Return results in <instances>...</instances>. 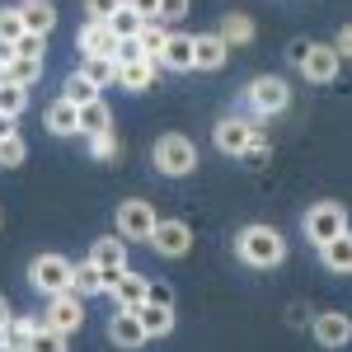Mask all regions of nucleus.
Listing matches in <instances>:
<instances>
[{
	"label": "nucleus",
	"instance_id": "12",
	"mask_svg": "<svg viewBox=\"0 0 352 352\" xmlns=\"http://www.w3.org/2000/svg\"><path fill=\"white\" fill-rule=\"evenodd\" d=\"M118 33H113L104 19H85L80 33H76V47H80V56H118Z\"/></svg>",
	"mask_w": 352,
	"mask_h": 352
},
{
	"label": "nucleus",
	"instance_id": "21",
	"mask_svg": "<svg viewBox=\"0 0 352 352\" xmlns=\"http://www.w3.org/2000/svg\"><path fill=\"white\" fill-rule=\"evenodd\" d=\"M320 263H324L329 272H338V277H352V230L320 249Z\"/></svg>",
	"mask_w": 352,
	"mask_h": 352
},
{
	"label": "nucleus",
	"instance_id": "25",
	"mask_svg": "<svg viewBox=\"0 0 352 352\" xmlns=\"http://www.w3.org/2000/svg\"><path fill=\"white\" fill-rule=\"evenodd\" d=\"M80 76H89V85H99V89H109V85H118V61L113 56H80Z\"/></svg>",
	"mask_w": 352,
	"mask_h": 352
},
{
	"label": "nucleus",
	"instance_id": "4",
	"mask_svg": "<svg viewBox=\"0 0 352 352\" xmlns=\"http://www.w3.org/2000/svg\"><path fill=\"white\" fill-rule=\"evenodd\" d=\"M244 99H249L254 118H277V113L292 109V85L282 76H254L244 85Z\"/></svg>",
	"mask_w": 352,
	"mask_h": 352
},
{
	"label": "nucleus",
	"instance_id": "15",
	"mask_svg": "<svg viewBox=\"0 0 352 352\" xmlns=\"http://www.w3.org/2000/svg\"><path fill=\"white\" fill-rule=\"evenodd\" d=\"M14 10H19V19H24L28 33L52 38V28H56V5H52V0H19Z\"/></svg>",
	"mask_w": 352,
	"mask_h": 352
},
{
	"label": "nucleus",
	"instance_id": "28",
	"mask_svg": "<svg viewBox=\"0 0 352 352\" xmlns=\"http://www.w3.org/2000/svg\"><path fill=\"white\" fill-rule=\"evenodd\" d=\"M61 99H71L76 109H85V104H94V99H104L99 94V85H89V76H66V85H61Z\"/></svg>",
	"mask_w": 352,
	"mask_h": 352
},
{
	"label": "nucleus",
	"instance_id": "30",
	"mask_svg": "<svg viewBox=\"0 0 352 352\" xmlns=\"http://www.w3.org/2000/svg\"><path fill=\"white\" fill-rule=\"evenodd\" d=\"M28 28L19 19V10H10V5H0V52H14V43L24 38Z\"/></svg>",
	"mask_w": 352,
	"mask_h": 352
},
{
	"label": "nucleus",
	"instance_id": "37",
	"mask_svg": "<svg viewBox=\"0 0 352 352\" xmlns=\"http://www.w3.org/2000/svg\"><path fill=\"white\" fill-rule=\"evenodd\" d=\"M122 146H118V132H99V136H89V155L94 160H113Z\"/></svg>",
	"mask_w": 352,
	"mask_h": 352
},
{
	"label": "nucleus",
	"instance_id": "11",
	"mask_svg": "<svg viewBox=\"0 0 352 352\" xmlns=\"http://www.w3.org/2000/svg\"><path fill=\"white\" fill-rule=\"evenodd\" d=\"M310 333H315V343L329 348V352L348 348L352 343V315H343V310H320L315 324H310Z\"/></svg>",
	"mask_w": 352,
	"mask_h": 352
},
{
	"label": "nucleus",
	"instance_id": "48",
	"mask_svg": "<svg viewBox=\"0 0 352 352\" xmlns=\"http://www.w3.org/2000/svg\"><path fill=\"white\" fill-rule=\"evenodd\" d=\"M0 348H5V324H0Z\"/></svg>",
	"mask_w": 352,
	"mask_h": 352
},
{
	"label": "nucleus",
	"instance_id": "43",
	"mask_svg": "<svg viewBox=\"0 0 352 352\" xmlns=\"http://www.w3.org/2000/svg\"><path fill=\"white\" fill-rule=\"evenodd\" d=\"M141 19H160V0H127Z\"/></svg>",
	"mask_w": 352,
	"mask_h": 352
},
{
	"label": "nucleus",
	"instance_id": "39",
	"mask_svg": "<svg viewBox=\"0 0 352 352\" xmlns=\"http://www.w3.org/2000/svg\"><path fill=\"white\" fill-rule=\"evenodd\" d=\"M43 47H47V38H38V33H24V38L14 43V52H10V56H33V61H43Z\"/></svg>",
	"mask_w": 352,
	"mask_h": 352
},
{
	"label": "nucleus",
	"instance_id": "41",
	"mask_svg": "<svg viewBox=\"0 0 352 352\" xmlns=\"http://www.w3.org/2000/svg\"><path fill=\"white\" fill-rule=\"evenodd\" d=\"M188 14V0H160V24H179Z\"/></svg>",
	"mask_w": 352,
	"mask_h": 352
},
{
	"label": "nucleus",
	"instance_id": "3",
	"mask_svg": "<svg viewBox=\"0 0 352 352\" xmlns=\"http://www.w3.org/2000/svg\"><path fill=\"white\" fill-rule=\"evenodd\" d=\"M71 277H76V263L71 258H61V254H38L33 263H28V282H33V292L38 296H66L71 292Z\"/></svg>",
	"mask_w": 352,
	"mask_h": 352
},
{
	"label": "nucleus",
	"instance_id": "23",
	"mask_svg": "<svg viewBox=\"0 0 352 352\" xmlns=\"http://www.w3.org/2000/svg\"><path fill=\"white\" fill-rule=\"evenodd\" d=\"M71 292L76 296H104V268L94 258H80L76 263V277H71Z\"/></svg>",
	"mask_w": 352,
	"mask_h": 352
},
{
	"label": "nucleus",
	"instance_id": "14",
	"mask_svg": "<svg viewBox=\"0 0 352 352\" xmlns=\"http://www.w3.org/2000/svg\"><path fill=\"white\" fill-rule=\"evenodd\" d=\"M109 338L118 343V348L136 352L146 338H151V333H146V324H141V315H136V310H118V315L109 320Z\"/></svg>",
	"mask_w": 352,
	"mask_h": 352
},
{
	"label": "nucleus",
	"instance_id": "40",
	"mask_svg": "<svg viewBox=\"0 0 352 352\" xmlns=\"http://www.w3.org/2000/svg\"><path fill=\"white\" fill-rule=\"evenodd\" d=\"M113 61H118V66H132V61H151V56L141 52V43H136V38H122V43H118V56H113Z\"/></svg>",
	"mask_w": 352,
	"mask_h": 352
},
{
	"label": "nucleus",
	"instance_id": "7",
	"mask_svg": "<svg viewBox=\"0 0 352 352\" xmlns=\"http://www.w3.org/2000/svg\"><path fill=\"white\" fill-rule=\"evenodd\" d=\"M155 226H160V217H155V207L146 202V197H127V202H118V235L127 244H151V235H155Z\"/></svg>",
	"mask_w": 352,
	"mask_h": 352
},
{
	"label": "nucleus",
	"instance_id": "13",
	"mask_svg": "<svg viewBox=\"0 0 352 352\" xmlns=\"http://www.w3.org/2000/svg\"><path fill=\"white\" fill-rule=\"evenodd\" d=\"M160 71H197V33H169L160 52Z\"/></svg>",
	"mask_w": 352,
	"mask_h": 352
},
{
	"label": "nucleus",
	"instance_id": "9",
	"mask_svg": "<svg viewBox=\"0 0 352 352\" xmlns=\"http://www.w3.org/2000/svg\"><path fill=\"white\" fill-rule=\"evenodd\" d=\"M338 71H343V56H338L333 43H315V47L305 52V61H300V76L310 85H333Z\"/></svg>",
	"mask_w": 352,
	"mask_h": 352
},
{
	"label": "nucleus",
	"instance_id": "17",
	"mask_svg": "<svg viewBox=\"0 0 352 352\" xmlns=\"http://www.w3.org/2000/svg\"><path fill=\"white\" fill-rule=\"evenodd\" d=\"M160 76V61H132V66H118V85L127 94H146Z\"/></svg>",
	"mask_w": 352,
	"mask_h": 352
},
{
	"label": "nucleus",
	"instance_id": "36",
	"mask_svg": "<svg viewBox=\"0 0 352 352\" xmlns=\"http://www.w3.org/2000/svg\"><path fill=\"white\" fill-rule=\"evenodd\" d=\"M272 160V146H268V136H254V146L240 155V164L244 169H263V164Z\"/></svg>",
	"mask_w": 352,
	"mask_h": 352
},
{
	"label": "nucleus",
	"instance_id": "20",
	"mask_svg": "<svg viewBox=\"0 0 352 352\" xmlns=\"http://www.w3.org/2000/svg\"><path fill=\"white\" fill-rule=\"evenodd\" d=\"M113 296H118V310H141V305L151 300V277H141V272H132V268H127L122 287H118Z\"/></svg>",
	"mask_w": 352,
	"mask_h": 352
},
{
	"label": "nucleus",
	"instance_id": "31",
	"mask_svg": "<svg viewBox=\"0 0 352 352\" xmlns=\"http://www.w3.org/2000/svg\"><path fill=\"white\" fill-rule=\"evenodd\" d=\"M136 43H141V52L151 56V61H160L164 43H169V28H164L160 19H151V24H141V33H136Z\"/></svg>",
	"mask_w": 352,
	"mask_h": 352
},
{
	"label": "nucleus",
	"instance_id": "26",
	"mask_svg": "<svg viewBox=\"0 0 352 352\" xmlns=\"http://www.w3.org/2000/svg\"><path fill=\"white\" fill-rule=\"evenodd\" d=\"M43 329V320H33V315H14L10 324H5V343L14 352H28V343H33V333Z\"/></svg>",
	"mask_w": 352,
	"mask_h": 352
},
{
	"label": "nucleus",
	"instance_id": "8",
	"mask_svg": "<svg viewBox=\"0 0 352 352\" xmlns=\"http://www.w3.org/2000/svg\"><path fill=\"white\" fill-rule=\"evenodd\" d=\"M43 324L71 338L76 329H85V296H76V292H66V296H52V300H47V310H43Z\"/></svg>",
	"mask_w": 352,
	"mask_h": 352
},
{
	"label": "nucleus",
	"instance_id": "49",
	"mask_svg": "<svg viewBox=\"0 0 352 352\" xmlns=\"http://www.w3.org/2000/svg\"><path fill=\"white\" fill-rule=\"evenodd\" d=\"M0 226H5V217H0Z\"/></svg>",
	"mask_w": 352,
	"mask_h": 352
},
{
	"label": "nucleus",
	"instance_id": "1",
	"mask_svg": "<svg viewBox=\"0 0 352 352\" xmlns=\"http://www.w3.org/2000/svg\"><path fill=\"white\" fill-rule=\"evenodd\" d=\"M235 254L249 268H277V263H287V240L277 226H244L235 235Z\"/></svg>",
	"mask_w": 352,
	"mask_h": 352
},
{
	"label": "nucleus",
	"instance_id": "34",
	"mask_svg": "<svg viewBox=\"0 0 352 352\" xmlns=\"http://www.w3.org/2000/svg\"><path fill=\"white\" fill-rule=\"evenodd\" d=\"M24 160H28L24 136H19V132H14V136H5V141H0V169H19Z\"/></svg>",
	"mask_w": 352,
	"mask_h": 352
},
{
	"label": "nucleus",
	"instance_id": "16",
	"mask_svg": "<svg viewBox=\"0 0 352 352\" xmlns=\"http://www.w3.org/2000/svg\"><path fill=\"white\" fill-rule=\"evenodd\" d=\"M43 122H47V132H52V136H76V132H80V109H76L71 99H52L47 113H43Z\"/></svg>",
	"mask_w": 352,
	"mask_h": 352
},
{
	"label": "nucleus",
	"instance_id": "22",
	"mask_svg": "<svg viewBox=\"0 0 352 352\" xmlns=\"http://www.w3.org/2000/svg\"><path fill=\"white\" fill-rule=\"evenodd\" d=\"M230 61V47L221 43V33H197V71H221Z\"/></svg>",
	"mask_w": 352,
	"mask_h": 352
},
{
	"label": "nucleus",
	"instance_id": "42",
	"mask_svg": "<svg viewBox=\"0 0 352 352\" xmlns=\"http://www.w3.org/2000/svg\"><path fill=\"white\" fill-rule=\"evenodd\" d=\"M333 47H338V56H343V61H352V24H343V28H338Z\"/></svg>",
	"mask_w": 352,
	"mask_h": 352
},
{
	"label": "nucleus",
	"instance_id": "6",
	"mask_svg": "<svg viewBox=\"0 0 352 352\" xmlns=\"http://www.w3.org/2000/svg\"><path fill=\"white\" fill-rule=\"evenodd\" d=\"M263 118H221L212 141H217L221 155H230V160H240L244 151L254 146V136H268V127H258Z\"/></svg>",
	"mask_w": 352,
	"mask_h": 352
},
{
	"label": "nucleus",
	"instance_id": "38",
	"mask_svg": "<svg viewBox=\"0 0 352 352\" xmlns=\"http://www.w3.org/2000/svg\"><path fill=\"white\" fill-rule=\"evenodd\" d=\"M122 5H127V0H85V14H89V19H104V24H109V19L118 14V10H122Z\"/></svg>",
	"mask_w": 352,
	"mask_h": 352
},
{
	"label": "nucleus",
	"instance_id": "5",
	"mask_svg": "<svg viewBox=\"0 0 352 352\" xmlns=\"http://www.w3.org/2000/svg\"><path fill=\"white\" fill-rule=\"evenodd\" d=\"M300 230H305V240H310V244H320V249H324L329 240L348 235V212H343L338 202H315V207L300 217Z\"/></svg>",
	"mask_w": 352,
	"mask_h": 352
},
{
	"label": "nucleus",
	"instance_id": "24",
	"mask_svg": "<svg viewBox=\"0 0 352 352\" xmlns=\"http://www.w3.org/2000/svg\"><path fill=\"white\" fill-rule=\"evenodd\" d=\"M136 315H141V324H146V333H151V338L174 333V305H155V300H146Z\"/></svg>",
	"mask_w": 352,
	"mask_h": 352
},
{
	"label": "nucleus",
	"instance_id": "10",
	"mask_svg": "<svg viewBox=\"0 0 352 352\" xmlns=\"http://www.w3.org/2000/svg\"><path fill=\"white\" fill-rule=\"evenodd\" d=\"M151 249L160 254V258H184L192 249V226L188 221H179V217H169L155 226V235H151Z\"/></svg>",
	"mask_w": 352,
	"mask_h": 352
},
{
	"label": "nucleus",
	"instance_id": "18",
	"mask_svg": "<svg viewBox=\"0 0 352 352\" xmlns=\"http://www.w3.org/2000/svg\"><path fill=\"white\" fill-rule=\"evenodd\" d=\"M89 258L99 268H127V240L122 235H99V240L89 244Z\"/></svg>",
	"mask_w": 352,
	"mask_h": 352
},
{
	"label": "nucleus",
	"instance_id": "27",
	"mask_svg": "<svg viewBox=\"0 0 352 352\" xmlns=\"http://www.w3.org/2000/svg\"><path fill=\"white\" fill-rule=\"evenodd\" d=\"M80 132L85 136L113 132V109L104 104V99H94V104H85V109H80Z\"/></svg>",
	"mask_w": 352,
	"mask_h": 352
},
{
	"label": "nucleus",
	"instance_id": "19",
	"mask_svg": "<svg viewBox=\"0 0 352 352\" xmlns=\"http://www.w3.org/2000/svg\"><path fill=\"white\" fill-rule=\"evenodd\" d=\"M217 33H221V43H226L230 52H235V47H249V43H254V19H249V14H240V10H230V14L221 19Z\"/></svg>",
	"mask_w": 352,
	"mask_h": 352
},
{
	"label": "nucleus",
	"instance_id": "35",
	"mask_svg": "<svg viewBox=\"0 0 352 352\" xmlns=\"http://www.w3.org/2000/svg\"><path fill=\"white\" fill-rule=\"evenodd\" d=\"M28 352H66V333H56V329H38L33 333V343H28Z\"/></svg>",
	"mask_w": 352,
	"mask_h": 352
},
{
	"label": "nucleus",
	"instance_id": "45",
	"mask_svg": "<svg viewBox=\"0 0 352 352\" xmlns=\"http://www.w3.org/2000/svg\"><path fill=\"white\" fill-rule=\"evenodd\" d=\"M310 47H315V43H310V38H296V43H292V47H287V56H292V61H305V52H310Z\"/></svg>",
	"mask_w": 352,
	"mask_h": 352
},
{
	"label": "nucleus",
	"instance_id": "44",
	"mask_svg": "<svg viewBox=\"0 0 352 352\" xmlns=\"http://www.w3.org/2000/svg\"><path fill=\"white\" fill-rule=\"evenodd\" d=\"M122 277H127V268H104V292H118V287H122Z\"/></svg>",
	"mask_w": 352,
	"mask_h": 352
},
{
	"label": "nucleus",
	"instance_id": "47",
	"mask_svg": "<svg viewBox=\"0 0 352 352\" xmlns=\"http://www.w3.org/2000/svg\"><path fill=\"white\" fill-rule=\"evenodd\" d=\"M10 320H14V310H10V300L0 296V324H10Z\"/></svg>",
	"mask_w": 352,
	"mask_h": 352
},
{
	"label": "nucleus",
	"instance_id": "32",
	"mask_svg": "<svg viewBox=\"0 0 352 352\" xmlns=\"http://www.w3.org/2000/svg\"><path fill=\"white\" fill-rule=\"evenodd\" d=\"M24 109H28V89H19V85H0V118L19 122Z\"/></svg>",
	"mask_w": 352,
	"mask_h": 352
},
{
	"label": "nucleus",
	"instance_id": "29",
	"mask_svg": "<svg viewBox=\"0 0 352 352\" xmlns=\"http://www.w3.org/2000/svg\"><path fill=\"white\" fill-rule=\"evenodd\" d=\"M38 80H43V61H33V56H10V85L33 89Z\"/></svg>",
	"mask_w": 352,
	"mask_h": 352
},
{
	"label": "nucleus",
	"instance_id": "33",
	"mask_svg": "<svg viewBox=\"0 0 352 352\" xmlns=\"http://www.w3.org/2000/svg\"><path fill=\"white\" fill-rule=\"evenodd\" d=\"M141 24H151V19H141L132 5H122V10H118V14L109 19V28L118 33V38H136V33H141Z\"/></svg>",
	"mask_w": 352,
	"mask_h": 352
},
{
	"label": "nucleus",
	"instance_id": "46",
	"mask_svg": "<svg viewBox=\"0 0 352 352\" xmlns=\"http://www.w3.org/2000/svg\"><path fill=\"white\" fill-rule=\"evenodd\" d=\"M151 300H155V305H174V292H169L164 282H151Z\"/></svg>",
	"mask_w": 352,
	"mask_h": 352
},
{
	"label": "nucleus",
	"instance_id": "2",
	"mask_svg": "<svg viewBox=\"0 0 352 352\" xmlns=\"http://www.w3.org/2000/svg\"><path fill=\"white\" fill-rule=\"evenodd\" d=\"M151 164L160 169L164 179H188L197 169V146H192L184 132H164L155 146H151Z\"/></svg>",
	"mask_w": 352,
	"mask_h": 352
}]
</instances>
